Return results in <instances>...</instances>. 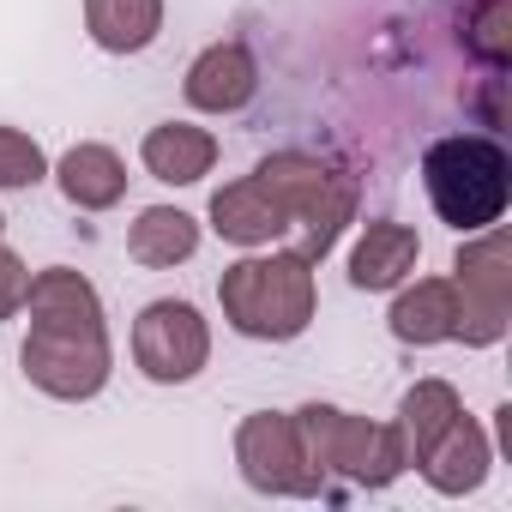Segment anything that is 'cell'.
Listing matches in <instances>:
<instances>
[{
  "instance_id": "6da1fadb",
  "label": "cell",
  "mask_w": 512,
  "mask_h": 512,
  "mask_svg": "<svg viewBox=\"0 0 512 512\" xmlns=\"http://www.w3.org/2000/svg\"><path fill=\"white\" fill-rule=\"evenodd\" d=\"M31 308V332H25V380L61 404H85L109 386L115 350H109V326H103V296L85 272L73 266H49L31 278L25 290Z\"/></svg>"
},
{
  "instance_id": "9c48e42d",
  "label": "cell",
  "mask_w": 512,
  "mask_h": 512,
  "mask_svg": "<svg viewBox=\"0 0 512 512\" xmlns=\"http://www.w3.org/2000/svg\"><path fill=\"white\" fill-rule=\"evenodd\" d=\"M211 229L223 241H235V247H266L284 229H296V211H290L284 187L266 169H253V175H241V181L211 193Z\"/></svg>"
},
{
  "instance_id": "4fadbf2b",
  "label": "cell",
  "mask_w": 512,
  "mask_h": 512,
  "mask_svg": "<svg viewBox=\"0 0 512 512\" xmlns=\"http://www.w3.org/2000/svg\"><path fill=\"white\" fill-rule=\"evenodd\" d=\"M139 163H145V175H157V181H169V187H193V181L211 175L217 139H211L205 127H193V121H163V127L145 133Z\"/></svg>"
},
{
  "instance_id": "277c9868",
  "label": "cell",
  "mask_w": 512,
  "mask_h": 512,
  "mask_svg": "<svg viewBox=\"0 0 512 512\" xmlns=\"http://www.w3.org/2000/svg\"><path fill=\"white\" fill-rule=\"evenodd\" d=\"M296 428H302V446L320 476H344L356 488H386L410 470L398 422H368L338 404H308V410H296Z\"/></svg>"
},
{
  "instance_id": "d6986e66",
  "label": "cell",
  "mask_w": 512,
  "mask_h": 512,
  "mask_svg": "<svg viewBox=\"0 0 512 512\" xmlns=\"http://www.w3.org/2000/svg\"><path fill=\"white\" fill-rule=\"evenodd\" d=\"M49 175V157L31 133L19 127H0V193H13V187H37Z\"/></svg>"
},
{
  "instance_id": "ffe728a7",
  "label": "cell",
  "mask_w": 512,
  "mask_h": 512,
  "mask_svg": "<svg viewBox=\"0 0 512 512\" xmlns=\"http://www.w3.org/2000/svg\"><path fill=\"white\" fill-rule=\"evenodd\" d=\"M512 19H506V0H476V13H470V49L488 61V67H506L512 55Z\"/></svg>"
},
{
  "instance_id": "9a60e30c",
  "label": "cell",
  "mask_w": 512,
  "mask_h": 512,
  "mask_svg": "<svg viewBox=\"0 0 512 512\" xmlns=\"http://www.w3.org/2000/svg\"><path fill=\"white\" fill-rule=\"evenodd\" d=\"M55 181H61L67 205H79V211H109L127 199V163L109 145H73L55 163Z\"/></svg>"
},
{
  "instance_id": "7c38bea8",
  "label": "cell",
  "mask_w": 512,
  "mask_h": 512,
  "mask_svg": "<svg viewBox=\"0 0 512 512\" xmlns=\"http://www.w3.org/2000/svg\"><path fill=\"white\" fill-rule=\"evenodd\" d=\"M416 260H422V241H416L410 223H386V217L380 223H362V241L350 253V284L368 290V296L398 290L416 272Z\"/></svg>"
},
{
  "instance_id": "5bb4252c",
  "label": "cell",
  "mask_w": 512,
  "mask_h": 512,
  "mask_svg": "<svg viewBox=\"0 0 512 512\" xmlns=\"http://www.w3.org/2000/svg\"><path fill=\"white\" fill-rule=\"evenodd\" d=\"M199 253V217H187L181 205H145L139 223L127 229V260L145 272H169Z\"/></svg>"
},
{
  "instance_id": "ac0fdd59",
  "label": "cell",
  "mask_w": 512,
  "mask_h": 512,
  "mask_svg": "<svg viewBox=\"0 0 512 512\" xmlns=\"http://www.w3.org/2000/svg\"><path fill=\"white\" fill-rule=\"evenodd\" d=\"M458 410H464V404H458V392H452L446 380H416V386L404 392V404H398V440H404V458L416 464V458L452 428Z\"/></svg>"
},
{
  "instance_id": "3957f363",
  "label": "cell",
  "mask_w": 512,
  "mask_h": 512,
  "mask_svg": "<svg viewBox=\"0 0 512 512\" xmlns=\"http://www.w3.org/2000/svg\"><path fill=\"white\" fill-rule=\"evenodd\" d=\"M422 187H428V205L440 211V223H452L458 235H476L506 217L512 157L488 133H446L422 151Z\"/></svg>"
},
{
  "instance_id": "5b68a950",
  "label": "cell",
  "mask_w": 512,
  "mask_h": 512,
  "mask_svg": "<svg viewBox=\"0 0 512 512\" xmlns=\"http://www.w3.org/2000/svg\"><path fill=\"white\" fill-rule=\"evenodd\" d=\"M260 169L284 187V199L296 211V229H302L296 253L302 260H326V253L338 247V235H344V223L356 217V181L326 169L320 157H302V151H278Z\"/></svg>"
},
{
  "instance_id": "8fae6325",
  "label": "cell",
  "mask_w": 512,
  "mask_h": 512,
  "mask_svg": "<svg viewBox=\"0 0 512 512\" xmlns=\"http://www.w3.org/2000/svg\"><path fill=\"white\" fill-rule=\"evenodd\" d=\"M187 103L205 109V115H235L253 103L260 91V61L247 55V43H211L193 67H187Z\"/></svg>"
},
{
  "instance_id": "44dd1931",
  "label": "cell",
  "mask_w": 512,
  "mask_h": 512,
  "mask_svg": "<svg viewBox=\"0 0 512 512\" xmlns=\"http://www.w3.org/2000/svg\"><path fill=\"white\" fill-rule=\"evenodd\" d=\"M25 290H31V272H25V260L0 241V320H13L19 308H25Z\"/></svg>"
},
{
  "instance_id": "30bf717a",
  "label": "cell",
  "mask_w": 512,
  "mask_h": 512,
  "mask_svg": "<svg viewBox=\"0 0 512 512\" xmlns=\"http://www.w3.org/2000/svg\"><path fill=\"white\" fill-rule=\"evenodd\" d=\"M488 464H494V446H488V428L482 422H470L464 410L452 416V428L416 458V470H422V482L434 488V494H476L482 482H488Z\"/></svg>"
},
{
  "instance_id": "52a82bcc",
  "label": "cell",
  "mask_w": 512,
  "mask_h": 512,
  "mask_svg": "<svg viewBox=\"0 0 512 512\" xmlns=\"http://www.w3.org/2000/svg\"><path fill=\"white\" fill-rule=\"evenodd\" d=\"M235 470L253 494H290V500H308L326 488V476L314 470L308 446H302V428L296 416L284 410H253L241 428H235Z\"/></svg>"
},
{
  "instance_id": "7a4b0ae2",
  "label": "cell",
  "mask_w": 512,
  "mask_h": 512,
  "mask_svg": "<svg viewBox=\"0 0 512 512\" xmlns=\"http://www.w3.org/2000/svg\"><path fill=\"white\" fill-rule=\"evenodd\" d=\"M217 302H223V320L241 332V338H260V344H290L308 332L314 320V260L302 253H247L235 260L223 278H217Z\"/></svg>"
},
{
  "instance_id": "e0dca14e",
  "label": "cell",
  "mask_w": 512,
  "mask_h": 512,
  "mask_svg": "<svg viewBox=\"0 0 512 512\" xmlns=\"http://www.w3.org/2000/svg\"><path fill=\"white\" fill-rule=\"evenodd\" d=\"M85 31L103 55H139L163 31V0H85Z\"/></svg>"
},
{
  "instance_id": "2e32d148",
  "label": "cell",
  "mask_w": 512,
  "mask_h": 512,
  "mask_svg": "<svg viewBox=\"0 0 512 512\" xmlns=\"http://www.w3.org/2000/svg\"><path fill=\"white\" fill-rule=\"evenodd\" d=\"M392 338L398 344H446V338H458V290H452V278H416V290H404L392 302Z\"/></svg>"
},
{
  "instance_id": "ba28073f",
  "label": "cell",
  "mask_w": 512,
  "mask_h": 512,
  "mask_svg": "<svg viewBox=\"0 0 512 512\" xmlns=\"http://www.w3.org/2000/svg\"><path fill=\"white\" fill-rule=\"evenodd\" d=\"M133 362L151 386H187L205 362H211V326L193 302H151L133 320Z\"/></svg>"
},
{
  "instance_id": "8992f818",
  "label": "cell",
  "mask_w": 512,
  "mask_h": 512,
  "mask_svg": "<svg viewBox=\"0 0 512 512\" xmlns=\"http://www.w3.org/2000/svg\"><path fill=\"white\" fill-rule=\"evenodd\" d=\"M452 290H458V338L470 350L500 344L506 338V314H512V247H506L500 223L476 229V241L458 247Z\"/></svg>"
},
{
  "instance_id": "7402d4cb",
  "label": "cell",
  "mask_w": 512,
  "mask_h": 512,
  "mask_svg": "<svg viewBox=\"0 0 512 512\" xmlns=\"http://www.w3.org/2000/svg\"><path fill=\"white\" fill-rule=\"evenodd\" d=\"M0 229H7V217H0Z\"/></svg>"
}]
</instances>
